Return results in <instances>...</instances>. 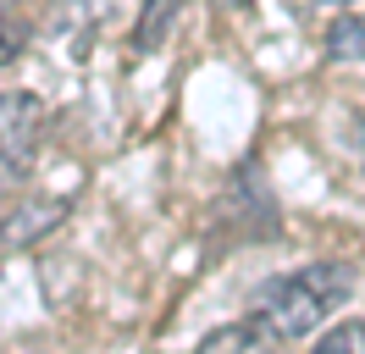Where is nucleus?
I'll list each match as a JSON object with an SVG mask.
<instances>
[{
	"label": "nucleus",
	"instance_id": "nucleus-1",
	"mask_svg": "<svg viewBox=\"0 0 365 354\" xmlns=\"http://www.w3.org/2000/svg\"><path fill=\"white\" fill-rule=\"evenodd\" d=\"M349 293H354V266L349 261H316V266H299L288 277H277L255 293V305L227 321V327H216L200 338V349L205 354H222V349H288L299 338H310V332L332 315L338 305H349Z\"/></svg>",
	"mask_w": 365,
	"mask_h": 354
},
{
	"label": "nucleus",
	"instance_id": "nucleus-2",
	"mask_svg": "<svg viewBox=\"0 0 365 354\" xmlns=\"http://www.w3.org/2000/svg\"><path fill=\"white\" fill-rule=\"evenodd\" d=\"M45 122L50 111L39 94L28 88H6L0 94V188H23L34 161H39V144H45Z\"/></svg>",
	"mask_w": 365,
	"mask_h": 354
},
{
	"label": "nucleus",
	"instance_id": "nucleus-3",
	"mask_svg": "<svg viewBox=\"0 0 365 354\" xmlns=\"http://www.w3.org/2000/svg\"><path fill=\"white\" fill-rule=\"evenodd\" d=\"M67 211H72L67 194H39V199H28V205H17L11 216L0 221V243H6V249H28V243H39L45 233H56V227L67 221Z\"/></svg>",
	"mask_w": 365,
	"mask_h": 354
},
{
	"label": "nucleus",
	"instance_id": "nucleus-4",
	"mask_svg": "<svg viewBox=\"0 0 365 354\" xmlns=\"http://www.w3.org/2000/svg\"><path fill=\"white\" fill-rule=\"evenodd\" d=\"M182 22V0H144L133 22V56H155L172 39V28Z\"/></svg>",
	"mask_w": 365,
	"mask_h": 354
},
{
	"label": "nucleus",
	"instance_id": "nucleus-5",
	"mask_svg": "<svg viewBox=\"0 0 365 354\" xmlns=\"http://www.w3.org/2000/svg\"><path fill=\"white\" fill-rule=\"evenodd\" d=\"M327 56L343 66H365V11H338L327 28Z\"/></svg>",
	"mask_w": 365,
	"mask_h": 354
},
{
	"label": "nucleus",
	"instance_id": "nucleus-6",
	"mask_svg": "<svg viewBox=\"0 0 365 354\" xmlns=\"http://www.w3.org/2000/svg\"><path fill=\"white\" fill-rule=\"evenodd\" d=\"M321 354H365V321H338V327L316 332Z\"/></svg>",
	"mask_w": 365,
	"mask_h": 354
},
{
	"label": "nucleus",
	"instance_id": "nucleus-7",
	"mask_svg": "<svg viewBox=\"0 0 365 354\" xmlns=\"http://www.w3.org/2000/svg\"><path fill=\"white\" fill-rule=\"evenodd\" d=\"M17 11H23V0H0V61L17 56V44H23V34H28Z\"/></svg>",
	"mask_w": 365,
	"mask_h": 354
},
{
	"label": "nucleus",
	"instance_id": "nucleus-8",
	"mask_svg": "<svg viewBox=\"0 0 365 354\" xmlns=\"http://www.w3.org/2000/svg\"><path fill=\"white\" fill-rule=\"evenodd\" d=\"M282 11H294V17H316V0H277Z\"/></svg>",
	"mask_w": 365,
	"mask_h": 354
},
{
	"label": "nucleus",
	"instance_id": "nucleus-9",
	"mask_svg": "<svg viewBox=\"0 0 365 354\" xmlns=\"http://www.w3.org/2000/svg\"><path fill=\"white\" fill-rule=\"evenodd\" d=\"M250 0H216V11H244Z\"/></svg>",
	"mask_w": 365,
	"mask_h": 354
},
{
	"label": "nucleus",
	"instance_id": "nucleus-10",
	"mask_svg": "<svg viewBox=\"0 0 365 354\" xmlns=\"http://www.w3.org/2000/svg\"><path fill=\"white\" fill-rule=\"evenodd\" d=\"M338 6H354V0H316V11H338Z\"/></svg>",
	"mask_w": 365,
	"mask_h": 354
}]
</instances>
